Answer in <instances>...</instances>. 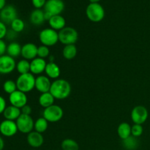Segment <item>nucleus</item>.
<instances>
[{
	"label": "nucleus",
	"instance_id": "25",
	"mask_svg": "<svg viewBox=\"0 0 150 150\" xmlns=\"http://www.w3.org/2000/svg\"><path fill=\"white\" fill-rule=\"evenodd\" d=\"M78 53L76 45H64L62 50V55L65 59L72 60L76 57Z\"/></svg>",
	"mask_w": 150,
	"mask_h": 150
},
{
	"label": "nucleus",
	"instance_id": "35",
	"mask_svg": "<svg viewBox=\"0 0 150 150\" xmlns=\"http://www.w3.org/2000/svg\"><path fill=\"white\" fill-rule=\"evenodd\" d=\"M46 0H32V5L36 9H40L42 7H44Z\"/></svg>",
	"mask_w": 150,
	"mask_h": 150
},
{
	"label": "nucleus",
	"instance_id": "4",
	"mask_svg": "<svg viewBox=\"0 0 150 150\" xmlns=\"http://www.w3.org/2000/svg\"><path fill=\"white\" fill-rule=\"evenodd\" d=\"M86 15L89 21L94 23H98L103 20L105 10L99 3H90L86 9Z\"/></svg>",
	"mask_w": 150,
	"mask_h": 150
},
{
	"label": "nucleus",
	"instance_id": "1",
	"mask_svg": "<svg viewBox=\"0 0 150 150\" xmlns=\"http://www.w3.org/2000/svg\"><path fill=\"white\" fill-rule=\"evenodd\" d=\"M50 93L57 100H64L71 93V85L67 80L58 79L51 83Z\"/></svg>",
	"mask_w": 150,
	"mask_h": 150
},
{
	"label": "nucleus",
	"instance_id": "6",
	"mask_svg": "<svg viewBox=\"0 0 150 150\" xmlns=\"http://www.w3.org/2000/svg\"><path fill=\"white\" fill-rule=\"evenodd\" d=\"M64 116V111L58 105H52L51 106L44 108L42 112V117L48 122H57L62 119Z\"/></svg>",
	"mask_w": 150,
	"mask_h": 150
},
{
	"label": "nucleus",
	"instance_id": "32",
	"mask_svg": "<svg viewBox=\"0 0 150 150\" xmlns=\"http://www.w3.org/2000/svg\"><path fill=\"white\" fill-rule=\"evenodd\" d=\"M50 54L49 47L45 46V45H41L38 46V57L42 58L45 59V58L48 57Z\"/></svg>",
	"mask_w": 150,
	"mask_h": 150
},
{
	"label": "nucleus",
	"instance_id": "40",
	"mask_svg": "<svg viewBox=\"0 0 150 150\" xmlns=\"http://www.w3.org/2000/svg\"><path fill=\"white\" fill-rule=\"evenodd\" d=\"M4 147V139H2L1 136H0V150H3Z\"/></svg>",
	"mask_w": 150,
	"mask_h": 150
},
{
	"label": "nucleus",
	"instance_id": "38",
	"mask_svg": "<svg viewBox=\"0 0 150 150\" xmlns=\"http://www.w3.org/2000/svg\"><path fill=\"white\" fill-rule=\"evenodd\" d=\"M21 111L22 114H24V115H31L32 109V108H31L30 105L26 104V105H24L23 108H21Z\"/></svg>",
	"mask_w": 150,
	"mask_h": 150
},
{
	"label": "nucleus",
	"instance_id": "23",
	"mask_svg": "<svg viewBox=\"0 0 150 150\" xmlns=\"http://www.w3.org/2000/svg\"><path fill=\"white\" fill-rule=\"evenodd\" d=\"M22 46L17 42H10L7 47V54L13 58H16L21 55Z\"/></svg>",
	"mask_w": 150,
	"mask_h": 150
},
{
	"label": "nucleus",
	"instance_id": "26",
	"mask_svg": "<svg viewBox=\"0 0 150 150\" xmlns=\"http://www.w3.org/2000/svg\"><path fill=\"white\" fill-rule=\"evenodd\" d=\"M16 69L20 75L30 73V62L23 59L16 63Z\"/></svg>",
	"mask_w": 150,
	"mask_h": 150
},
{
	"label": "nucleus",
	"instance_id": "17",
	"mask_svg": "<svg viewBox=\"0 0 150 150\" xmlns=\"http://www.w3.org/2000/svg\"><path fill=\"white\" fill-rule=\"evenodd\" d=\"M26 141H27L28 144L32 148H39L43 144L44 138L42 133L33 130L27 134Z\"/></svg>",
	"mask_w": 150,
	"mask_h": 150
},
{
	"label": "nucleus",
	"instance_id": "9",
	"mask_svg": "<svg viewBox=\"0 0 150 150\" xmlns=\"http://www.w3.org/2000/svg\"><path fill=\"white\" fill-rule=\"evenodd\" d=\"M16 68V62L14 58L7 54L0 57V74H10Z\"/></svg>",
	"mask_w": 150,
	"mask_h": 150
},
{
	"label": "nucleus",
	"instance_id": "7",
	"mask_svg": "<svg viewBox=\"0 0 150 150\" xmlns=\"http://www.w3.org/2000/svg\"><path fill=\"white\" fill-rule=\"evenodd\" d=\"M17 125L18 130L19 132L23 134H29L33 131L35 127V122L31 115H24L22 114L16 121Z\"/></svg>",
	"mask_w": 150,
	"mask_h": 150
},
{
	"label": "nucleus",
	"instance_id": "11",
	"mask_svg": "<svg viewBox=\"0 0 150 150\" xmlns=\"http://www.w3.org/2000/svg\"><path fill=\"white\" fill-rule=\"evenodd\" d=\"M18 18V13L13 5H6L0 11V21L5 24H10L15 19Z\"/></svg>",
	"mask_w": 150,
	"mask_h": 150
},
{
	"label": "nucleus",
	"instance_id": "18",
	"mask_svg": "<svg viewBox=\"0 0 150 150\" xmlns=\"http://www.w3.org/2000/svg\"><path fill=\"white\" fill-rule=\"evenodd\" d=\"M45 73L46 74V76H48L50 79L57 80L60 76L61 70H60V67H59L58 64H56L54 62H49L47 63Z\"/></svg>",
	"mask_w": 150,
	"mask_h": 150
},
{
	"label": "nucleus",
	"instance_id": "36",
	"mask_svg": "<svg viewBox=\"0 0 150 150\" xmlns=\"http://www.w3.org/2000/svg\"><path fill=\"white\" fill-rule=\"evenodd\" d=\"M7 45L6 44L5 41L3 40H0V57L4 55L7 53Z\"/></svg>",
	"mask_w": 150,
	"mask_h": 150
},
{
	"label": "nucleus",
	"instance_id": "15",
	"mask_svg": "<svg viewBox=\"0 0 150 150\" xmlns=\"http://www.w3.org/2000/svg\"><path fill=\"white\" fill-rule=\"evenodd\" d=\"M51 83L52 82L51 81V79L48 76L40 75L36 78V80H35V89L41 94L49 92Z\"/></svg>",
	"mask_w": 150,
	"mask_h": 150
},
{
	"label": "nucleus",
	"instance_id": "29",
	"mask_svg": "<svg viewBox=\"0 0 150 150\" xmlns=\"http://www.w3.org/2000/svg\"><path fill=\"white\" fill-rule=\"evenodd\" d=\"M61 147L62 150H79V145L72 139H66L62 142Z\"/></svg>",
	"mask_w": 150,
	"mask_h": 150
},
{
	"label": "nucleus",
	"instance_id": "3",
	"mask_svg": "<svg viewBox=\"0 0 150 150\" xmlns=\"http://www.w3.org/2000/svg\"><path fill=\"white\" fill-rule=\"evenodd\" d=\"M58 33L59 41L64 45H75L79 40V33L73 27L65 26Z\"/></svg>",
	"mask_w": 150,
	"mask_h": 150
},
{
	"label": "nucleus",
	"instance_id": "16",
	"mask_svg": "<svg viewBox=\"0 0 150 150\" xmlns=\"http://www.w3.org/2000/svg\"><path fill=\"white\" fill-rule=\"evenodd\" d=\"M47 62L45 59L40 57L34 59L30 62V73L35 75H40L45 72Z\"/></svg>",
	"mask_w": 150,
	"mask_h": 150
},
{
	"label": "nucleus",
	"instance_id": "8",
	"mask_svg": "<svg viewBox=\"0 0 150 150\" xmlns=\"http://www.w3.org/2000/svg\"><path fill=\"white\" fill-rule=\"evenodd\" d=\"M130 117L134 124L143 125L147 120L149 112L146 107L143 105H137L133 108Z\"/></svg>",
	"mask_w": 150,
	"mask_h": 150
},
{
	"label": "nucleus",
	"instance_id": "10",
	"mask_svg": "<svg viewBox=\"0 0 150 150\" xmlns=\"http://www.w3.org/2000/svg\"><path fill=\"white\" fill-rule=\"evenodd\" d=\"M64 10V3L62 0H47L44 11L52 16L60 15Z\"/></svg>",
	"mask_w": 150,
	"mask_h": 150
},
{
	"label": "nucleus",
	"instance_id": "39",
	"mask_svg": "<svg viewBox=\"0 0 150 150\" xmlns=\"http://www.w3.org/2000/svg\"><path fill=\"white\" fill-rule=\"evenodd\" d=\"M18 33H16V32H14L13 30L10 29V30L7 31V35H6V38L8 40H14L15 38L17 37Z\"/></svg>",
	"mask_w": 150,
	"mask_h": 150
},
{
	"label": "nucleus",
	"instance_id": "13",
	"mask_svg": "<svg viewBox=\"0 0 150 150\" xmlns=\"http://www.w3.org/2000/svg\"><path fill=\"white\" fill-rule=\"evenodd\" d=\"M16 121L4 120L0 123V133L5 137H13L18 133Z\"/></svg>",
	"mask_w": 150,
	"mask_h": 150
},
{
	"label": "nucleus",
	"instance_id": "34",
	"mask_svg": "<svg viewBox=\"0 0 150 150\" xmlns=\"http://www.w3.org/2000/svg\"><path fill=\"white\" fill-rule=\"evenodd\" d=\"M7 31L8 30H7L5 23L0 21V40H3L4 38H6Z\"/></svg>",
	"mask_w": 150,
	"mask_h": 150
},
{
	"label": "nucleus",
	"instance_id": "5",
	"mask_svg": "<svg viewBox=\"0 0 150 150\" xmlns=\"http://www.w3.org/2000/svg\"><path fill=\"white\" fill-rule=\"evenodd\" d=\"M39 40L42 45L48 47L54 46L59 42V33L51 28H46L40 31Z\"/></svg>",
	"mask_w": 150,
	"mask_h": 150
},
{
	"label": "nucleus",
	"instance_id": "21",
	"mask_svg": "<svg viewBox=\"0 0 150 150\" xmlns=\"http://www.w3.org/2000/svg\"><path fill=\"white\" fill-rule=\"evenodd\" d=\"M30 22L35 26L42 25L45 21L44 11L41 9H35L30 14Z\"/></svg>",
	"mask_w": 150,
	"mask_h": 150
},
{
	"label": "nucleus",
	"instance_id": "28",
	"mask_svg": "<svg viewBox=\"0 0 150 150\" xmlns=\"http://www.w3.org/2000/svg\"><path fill=\"white\" fill-rule=\"evenodd\" d=\"M48 122L44 117H40L35 122L34 130L40 133H43L48 129Z\"/></svg>",
	"mask_w": 150,
	"mask_h": 150
},
{
	"label": "nucleus",
	"instance_id": "20",
	"mask_svg": "<svg viewBox=\"0 0 150 150\" xmlns=\"http://www.w3.org/2000/svg\"><path fill=\"white\" fill-rule=\"evenodd\" d=\"M21 115V108L13 106L12 105L7 106L3 113L4 120H11V121H16Z\"/></svg>",
	"mask_w": 150,
	"mask_h": 150
},
{
	"label": "nucleus",
	"instance_id": "30",
	"mask_svg": "<svg viewBox=\"0 0 150 150\" xmlns=\"http://www.w3.org/2000/svg\"><path fill=\"white\" fill-rule=\"evenodd\" d=\"M2 88L4 92L8 95H10L18 89L16 82L15 81L11 80V79L6 80L3 83Z\"/></svg>",
	"mask_w": 150,
	"mask_h": 150
},
{
	"label": "nucleus",
	"instance_id": "24",
	"mask_svg": "<svg viewBox=\"0 0 150 150\" xmlns=\"http://www.w3.org/2000/svg\"><path fill=\"white\" fill-rule=\"evenodd\" d=\"M117 134L122 139H127L131 136V126L127 122H122L117 128Z\"/></svg>",
	"mask_w": 150,
	"mask_h": 150
},
{
	"label": "nucleus",
	"instance_id": "12",
	"mask_svg": "<svg viewBox=\"0 0 150 150\" xmlns=\"http://www.w3.org/2000/svg\"><path fill=\"white\" fill-rule=\"evenodd\" d=\"M9 102L10 105L18 108H21L27 104V95L24 92L17 89L14 92L9 95Z\"/></svg>",
	"mask_w": 150,
	"mask_h": 150
},
{
	"label": "nucleus",
	"instance_id": "31",
	"mask_svg": "<svg viewBox=\"0 0 150 150\" xmlns=\"http://www.w3.org/2000/svg\"><path fill=\"white\" fill-rule=\"evenodd\" d=\"M10 26H11L12 30L16 32V33H20V32H23L24 29L25 23L22 19L17 18L10 23Z\"/></svg>",
	"mask_w": 150,
	"mask_h": 150
},
{
	"label": "nucleus",
	"instance_id": "41",
	"mask_svg": "<svg viewBox=\"0 0 150 150\" xmlns=\"http://www.w3.org/2000/svg\"><path fill=\"white\" fill-rule=\"evenodd\" d=\"M6 6V0H0V11Z\"/></svg>",
	"mask_w": 150,
	"mask_h": 150
},
{
	"label": "nucleus",
	"instance_id": "27",
	"mask_svg": "<svg viewBox=\"0 0 150 150\" xmlns=\"http://www.w3.org/2000/svg\"><path fill=\"white\" fill-rule=\"evenodd\" d=\"M122 145L127 150H135L139 146V141L136 137L130 136V137L122 140Z\"/></svg>",
	"mask_w": 150,
	"mask_h": 150
},
{
	"label": "nucleus",
	"instance_id": "14",
	"mask_svg": "<svg viewBox=\"0 0 150 150\" xmlns=\"http://www.w3.org/2000/svg\"><path fill=\"white\" fill-rule=\"evenodd\" d=\"M38 47L32 42H27L22 46L21 56L24 59L32 61L38 57Z\"/></svg>",
	"mask_w": 150,
	"mask_h": 150
},
{
	"label": "nucleus",
	"instance_id": "37",
	"mask_svg": "<svg viewBox=\"0 0 150 150\" xmlns=\"http://www.w3.org/2000/svg\"><path fill=\"white\" fill-rule=\"evenodd\" d=\"M7 108V102L6 100L0 95V114H3L4 110Z\"/></svg>",
	"mask_w": 150,
	"mask_h": 150
},
{
	"label": "nucleus",
	"instance_id": "22",
	"mask_svg": "<svg viewBox=\"0 0 150 150\" xmlns=\"http://www.w3.org/2000/svg\"><path fill=\"white\" fill-rule=\"evenodd\" d=\"M54 101H55V98L50 92L42 93L38 98V103H39L40 105L44 108H46L54 105Z\"/></svg>",
	"mask_w": 150,
	"mask_h": 150
},
{
	"label": "nucleus",
	"instance_id": "42",
	"mask_svg": "<svg viewBox=\"0 0 150 150\" xmlns=\"http://www.w3.org/2000/svg\"><path fill=\"white\" fill-rule=\"evenodd\" d=\"M100 0H89L90 3H99Z\"/></svg>",
	"mask_w": 150,
	"mask_h": 150
},
{
	"label": "nucleus",
	"instance_id": "33",
	"mask_svg": "<svg viewBox=\"0 0 150 150\" xmlns=\"http://www.w3.org/2000/svg\"><path fill=\"white\" fill-rule=\"evenodd\" d=\"M143 132L144 129L142 125L134 124L133 126H131V136L139 138L143 134Z\"/></svg>",
	"mask_w": 150,
	"mask_h": 150
},
{
	"label": "nucleus",
	"instance_id": "2",
	"mask_svg": "<svg viewBox=\"0 0 150 150\" xmlns=\"http://www.w3.org/2000/svg\"><path fill=\"white\" fill-rule=\"evenodd\" d=\"M35 80L36 78L31 73L20 75L16 81L18 90L26 94L31 92L35 88Z\"/></svg>",
	"mask_w": 150,
	"mask_h": 150
},
{
	"label": "nucleus",
	"instance_id": "19",
	"mask_svg": "<svg viewBox=\"0 0 150 150\" xmlns=\"http://www.w3.org/2000/svg\"><path fill=\"white\" fill-rule=\"evenodd\" d=\"M50 28L56 31H60L66 26V21L64 18L61 15L54 16L48 21Z\"/></svg>",
	"mask_w": 150,
	"mask_h": 150
}]
</instances>
